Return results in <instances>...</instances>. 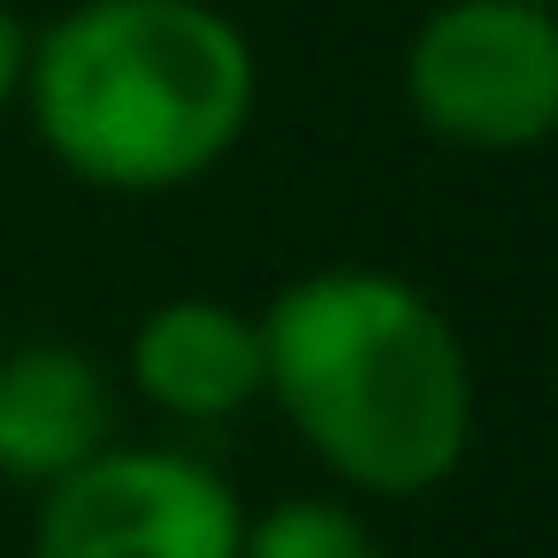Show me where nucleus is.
Here are the masks:
<instances>
[{
    "label": "nucleus",
    "instance_id": "f257e3e1",
    "mask_svg": "<svg viewBox=\"0 0 558 558\" xmlns=\"http://www.w3.org/2000/svg\"><path fill=\"white\" fill-rule=\"evenodd\" d=\"M260 398L375 505L444 489L474 451V360L444 299L398 268L329 260L260 306Z\"/></svg>",
    "mask_w": 558,
    "mask_h": 558
},
{
    "label": "nucleus",
    "instance_id": "f03ea898",
    "mask_svg": "<svg viewBox=\"0 0 558 558\" xmlns=\"http://www.w3.org/2000/svg\"><path fill=\"white\" fill-rule=\"evenodd\" d=\"M24 116L47 161L85 192H192L245 146L260 54L215 0H70L32 32Z\"/></svg>",
    "mask_w": 558,
    "mask_h": 558
},
{
    "label": "nucleus",
    "instance_id": "7ed1b4c3",
    "mask_svg": "<svg viewBox=\"0 0 558 558\" xmlns=\"http://www.w3.org/2000/svg\"><path fill=\"white\" fill-rule=\"evenodd\" d=\"M398 93L413 131L459 154H527L558 131V9L436 0L413 24Z\"/></svg>",
    "mask_w": 558,
    "mask_h": 558
},
{
    "label": "nucleus",
    "instance_id": "20e7f679",
    "mask_svg": "<svg viewBox=\"0 0 558 558\" xmlns=\"http://www.w3.org/2000/svg\"><path fill=\"white\" fill-rule=\"evenodd\" d=\"M245 497L184 444H108L32 512V558H238Z\"/></svg>",
    "mask_w": 558,
    "mask_h": 558
},
{
    "label": "nucleus",
    "instance_id": "39448f33",
    "mask_svg": "<svg viewBox=\"0 0 558 558\" xmlns=\"http://www.w3.org/2000/svg\"><path fill=\"white\" fill-rule=\"evenodd\" d=\"M123 375H131V398L154 405L161 421L222 428L245 405H260V314L215 291H177L138 314Z\"/></svg>",
    "mask_w": 558,
    "mask_h": 558
},
{
    "label": "nucleus",
    "instance_id": "423d86ee",
    "mask_svg": "<svg viewBox=\"0 0 558 558\" xmlns=\"http://www.w3.org/2000/svg\"><path fill=\"white\" fill-rule=\"evenodd\" d=\"M123 390L93 344L70 337H24L0 352V474L24 489H54L85 459L116 444Z\"/></svg>",
    "mask_w": 558,
    "mask_h": 558
},
{
    "label": "nucleus",
    "instance_id": "0eeeda50",
    "mask_svg": "<svg viewBox=\"0 0 558 558\" xmlns=\"http://www.w3.org/2000/svg\"><path fill=\"white\" fill-rule=\"evenodd\" d=\"M238 558H390V543L352 497H276L268 512H245Z\"/></svg>",
    "mask_w": 558,
    "mask_h": 558
},
{
    "label": "nucleus",
    "instance_id": "6e6552de",
    "mask_svg": "<svg viewBox=\"0 0 558 558\" xmlns=\"http://www.w3.org/2000/svg\"><path fill=\"white\" fill-rule=\"evenodd\" d=\"M24 70H32V24L16 9H0V116L24 108Z\"/></svg>",
    "mask_w": 558,
    "mask_h": 558
},
{
    "label": "nucleus",
    "instance_id": "1a4fd4ad",
    "mask_svg": "<svg viewBox=\"0 0 558 558\" xmlns=\"http://www.w3.org/2000/svg\"><path fill=\"white\" fill-rule=\"evenodd\" d=\"M527 9H558V0H527Z\"/></svg>",
    "mask_w": 558,
    "mask_h": 558
}]
</instances>
